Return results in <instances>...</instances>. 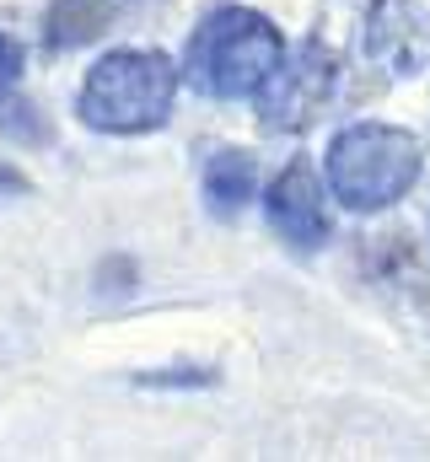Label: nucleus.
I'll return each instance as SVG.
<instances>
[{"label":"nucleus","instance_id":"1","mask_svg":"<svg viewBox=\"0 0 430 462\" xmlns=\"http://www.w3.org/2000/svg\"><path fill=\"white\" fill-rule=\"evenodd\" d=\"M285 60V38L269 16L258 11H242V5H220L200 22V32L189 38V81L220 97V103H237V97H258L264 81L280 70Z\"/></svg>","mask_w":430,"mask_h":462},{"label":"nucleus","instance_id":"2","mask_svg":"<svg viewBox=\"0 0 430 462\" xmlns=\"http://www.w3.org/2000/svg\"><path fill=\"white\" fill-rule=\"evenodd\" d=\"M178 65L156 49H113L81 81V124L98 134H151L173 118Z\"/></svg>","mask_w":430,"mask_h":462},{"label":"nucleus","instance_id":"3","mask_svg":"<svg viewBox=\"0 0 430 462\" xmlns=\"http://www.w3.org/2000/svg\"><path fill=\"white\" fill-rule=\"evenodd\" d=\"M420 140L398 124H350L328 145V194L344 210H388L420 183Z\"/></svg>","mask_w":430,"mask_h":462},{"label":"nucleus","instance_id":"4","mask_svg":"<svg viewBox=\"0 0 430 462\" xmlns=\"http://www.w3.org/2000/svg\"><path fill=\"white\" fill-rule=\"evenodd\" d=\"M264 216L285 247H296V253L322 247L328 242V194H322L318 172L307 162H285L275 172V183L264 189Z\"/></svg>","mask_w":430,"mask_h":462},{"label":"nucleus","instance_id":"5","mask_svg":"<svg viewBox=\"0 0 430 462\" xmlns=\"http://www.w3.org/2000/svg\"><path fill=\"white\" fill-rule=\"evenodd\" d=\"M328 87H333V60L322 49H307L302 60H280V70L258 92L264 124L269 129H307L328 103Z\"/></svg>","mask_w":430,"mask_h":462},{"label":"nucleus","instance_id":"6","mask_svg":"<svg viewBox=\"0 0 430 462\" xmlns=\"http://www.w3.org/2000/svg\"><path fill=\"white\" fill-rule=\"evenodd\" d=\"M205 189H210V210H220V216L242 210V205L258 194L253 156H248V151H215L210 167H205Z\"/></svg>","mask_w":430,"mask_h":462},{"label":"nucleus","instance_id":"7","mask_svg":"<svg viewBox=\"0 0 430 462\" xmlns=\"http://www.w3.org/2000/svg\"><path fill=\"white\" fill-rule=\"evenodd\" d=\"M0 134H11V140H43L49 129L33 118V108L11 92V81H0Z\"/></svg>","mask_w":430,"mask_h":462},{"label":"nucleus","instance_id":"8","mask_svg":"<svg viewBox=\"0 0 430 462\" xmlns=\"http://www.w3.org/2000/svg\"><path fill=\"white\" fill-rule=\"evenodd\" d=\"M16 70H22V49L0 32V81H16Z\"/></svg>","mask_w":430,"mask_h":462}]
</instances>
